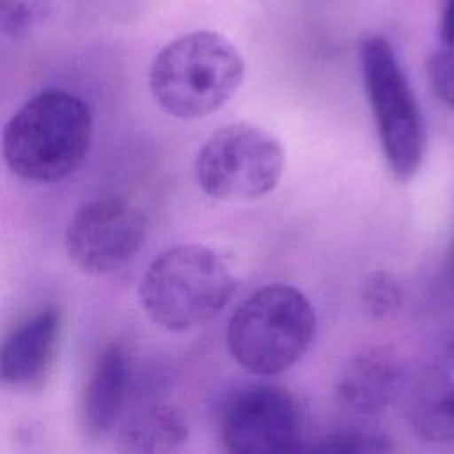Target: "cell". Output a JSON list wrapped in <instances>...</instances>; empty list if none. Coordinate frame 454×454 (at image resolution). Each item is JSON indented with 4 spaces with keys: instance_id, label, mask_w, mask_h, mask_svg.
I'll list each match as a JSON object with an SVG mask.
<instances>
[{
    "instance_id": "6da1fadb",
    "label": "cell",
    "mask_w": 454,
    "mask_h": 454,
    "mask_svg": "<svg viewBox=\"0 0 454 454\" xmlns=\"http://www.w3.org/2000/svg\"><path fill=\"white\" fill-rule=\"evenodd\" d=\"M92 131V114L82 98L64 89H44L7 121L2 154L23 181L60 183L87 158Z\"/></svg>"
},
{
    "instance_id": "7a4b0ae2",
    "label": "cell",
    "mask_w": 454,
    "mask_h": 454,
    "mask_svg": "<svg viewBox=\"0 0 454 454\" xmlns=\"http://www.w3.org/2000/svg\"><path fill=\"white\" fill-rule=\"evenodd\" d=\"M243 57L222 34L195 30L167 43L149 67L156 105L176 119H200L222 108L239 89Z\"/></svg>"
},
{
    "instance_id": "3957f363",
    "label": "cell",
    "mask_w": 454,
    "mask_h": 454,
    "mask_svg": "<svg viewBox=\"0 0 454 454\" xmlns=\"http://www.w3.org/2000/svg\"><path fill=\"white\" fill-rule=\"evenodd\" d=\"M236 291L227 261L204 245H176L145 270L138 298L145 316L167 332H190L216 317Z\"/></svg>"
},
{
    "instance_id": "277c9868",
    "label": "cell",
    "mask_w": 454,
    "mask_h": 454,
    "mask_svg": "<svg viewBox=\"0 0 454 454\" xmlns=\"http://www.w3.org/2000/svg\"><path fill=\"white\" fill-rule=\"evenodd\" d=\"M314 332L316 312L309 298L289 284H270L234 310L227 348L245 371L277 376L307 353Z\"/></svg>"
},
{
    "instance_id": "5b68a950",
    "label": "cell",
    "mask_w": 454,
    "mask_h": 454,
    "mask_svg": "<svg viewBox=\"0 0 454 454\" xmlns=\"http://www.w3.org/2000/svg\"><path fill=\"white\" fill-rule=\"evenodd\" d=\"M365 94L374 117L385 161L399 181H410L426 156V124L411 85L392 44L381 35L360 44Z\"/></svg>"
},
{
    "instance_id": "8992f818",
    "label": "cell",
    "mask_w": 454,
    "mask_h": 454,
    "mask_svg": "<svg viewBox=\"0 0 454 454\" xmlns=\"http://www.w3.org/2000/svg\"><path fill=\"white\" fill-rule=\"evenodd\" d=\"M284 149L268 129L232 122L216 129L195 158L199 188L218 200H252L273 192L284 174Z\"/></svg>"
},
{
    "instance_id": "52a82bcc",
    "label": "cell",
    "mask_w": 454,
    "mask_h": 454,
    "mask_svg": "<svg viewBox=\"0 0 454 454\" xmlns=\"http://www.w3.org/2000/svg\"><path fill=\"white\" fill-rule=\"evenodd\" d=\"M303 408L280 385H248L225 395L216 413V434L231 454H282L301 450Z\"/></svg>"
},
{
    "instance_id": "ba28073f",
    "label": "cell",
    "mask_w": 454,
    "mask_h": 454,
    "mask_svg": "<svg viewBox=\"0 0 454 454\" xmlns=\"http://www.w3.org/2000/svg\"><path fill=\"white\" fill-rule=\"evenodd\" d=\"M144 211L122 197H101L80 206L64 231L71 264L85 275H106L131 261L145 245Z\"/></svg>"
},
{
    "instance_id": "9c48e42d",
    "label": "cell",
    "mask_w": 454,
    "mask_h": 454,
    "mask_svg": "<svg viewBox=\"0 0 454 454\" xmlns=\"http://www.w3.org/2000/svg\"><path fill=\"white\" fill-rule=\"evenodd\" d=\"M64 316L44 305L21 319L5 337L0 351L2 383L18 392H39L53 376Z\"/></svg>"
},
{
    "instance_id": "30bf717a",
    "label": "cell",
    "mask_w": 454,
    "mask_h": 454,
    "mask_svg": "<svg viewBox=\"0 0 454 454\" xmlns=\"http://www.w3.org/2000/svg\"><path fill=\"white\" fill-rule=\"evenodd\" d=\"M406 419L424 442H454V337L411 383Z\"/></svg>"
},
{
    "instance_id": "8fae6325",
    "label": "cell",
    "mask_w": 454,
    "mask_h": 454,
    "mask_svg": "<svg viewBox=\"0 0 454 454\" xmlns=\"http://www.w3.org/2000/svg\"><path fill=\"white\" fill-rule=\"evenodd\" d=\"M401 360L383 346H369L353 355L335 380V397L349 411L374 415L387 410L401 392Z\"/></svg>"
},
{
    "instance_id": "7c38bea8",
    "label": "cell",
    "mask_w": 454,
    "mask_h": 454,
    "mask_svg": "<svg viewBox=\"0 0 454 454\" xmlns=\"http://www.w3.org/2000/svg\"><path fill=\"white\" fill-rule=\"evenodd\" d=\"M129 367L124 348L108 342L96 355L80 397V424L87 438L98 440L117 429L126 404Z\"/></svg>"
},
{
    "instance_id": "4fadbf2b",
    "label": "cell",
    "mask_w": 454,
    "mask_h": 454,
    "mask_svg": "<svg viewBox=\"0 0 454 454\" xmlns=\"http://www.w3.org/2000/svg\"><path fill=\"white\" fill-rule=\"evenodd\" d=\"M188 434L186 417L168 403L138 404L124 411L115 429L117 449L138 454L179 450Z\"/></svg>"
},
{
    "instance_id": "5bb4252c",
    "label": "cell",
    "mask_w": 454,
    "mask_h": 454,
    "mask_svg": "<svg viewBox=\"0 0 454 454\" xmlns=\"http://www.w3.org/2000/svg\"><path fill=\"white\" fill-rule=\"evenodd\" d=\"M394 449L392 438L380 431L369 429H339L333 431L317 443L307 447L312 452H340V454H367V452H388Z\"/></svg>"
},
{
    "instance_id": "9a60e30c",
    "label": "cell",
    "mask_w": 454,
    "mask_h": 454,
    "mask_svg": "<svg viewBox=\"0 0 454 454\" xmlns=\"http://www.w3.org/2000/svg\"><path fill=\"white\" fill-rule=\"evenodd\" d=\"M360 300L364 310L376 319H385L394 316L403 301L404 293L401 284L387 271L371 273L360 291Z\"/></svg>"
},
{
    "instance_id": "2e32d148",
    "label": "cell",
    "mask_w": 454,
    "mask_h": 454,
    "mask_svg": "<svg viewBox=\"0 0 454 454\" xmlns=\"http://www.w3.org/2000/svg\"><path fill=\"white\" fill-rule=\"evenodd\" d=\"M50 12L48 0H4L2 34L11 39L23 37Z\"/></svg>"
},
{
    "instance_id": "e0dca14e",
    "label": "cell",
    "mask_w": 454,
    "mask_h": 454,
    "mask_svg": "<svg viewBox=\"0 0 454 454\" xmlns=\"http://www.w3.org/2000/svg\"><path fill=\"white\" fill-rule=\"evenodd\" d=\"M427 80L434 96L454 110V44H442L429 57Z\"/></svg>"
},
{
    "instance_id": "ac0fdd59",
    "label": "cell",
    "mask_w": 454,
    "mask_h": 454,
    "mask_svg": "<svg viewBox=\"0 0 454 454\" xmlns=\"http://www.w3.org/2000/svg\"><path fill=\"white\" fill-rule=\"evenodd\" d=\"M442 44H454V0L445 2V9L440 23Z\"/></svg>"
}]
</instances>
